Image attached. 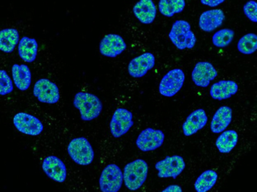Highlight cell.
<instances>
[{"mask_svg":"<svg viewBox=\"0 0 257 192\" xmlns=\"http://www.w3.org/2000/svg\"><path fill=\"white\" fill-rule=\"evenodd\" d=\"M34 95L39 101L49 105L56 104L61 98L58 86L47 78H42L35 83Z\"/></svg>","mask_w":257,"mask_h":192,"instance_id":"7","label":"cell"},{"mask_svg":"<svg viewBox=\"0 0 257 192\" xmlns=\"http://www.w3.org/2000/svg\"><path fill=\"white\" fill-rule=\"evenodd\" d=\"M20 41V34L16 29L7 28L0 31V50L3 52H14Z\"/></svg>","mask_w":257,"mask_h":192,"instance_id":"23","label":"cell"},{"mask_svg":"<svg viewBox=\"0 0 257 192\" xmlns=\"http://www.w3.org/2000/svg\"><path fill=\"white\" fill-rule=\"evenodd\" d=\"M155 63L156 59L151 53H145L137 56L129 63L127 67L129 75L135 78L144 77L148 71L153 69Z\"/></svg>","mask_w":257,"mask_h":192,"instance_id":"14","label":"cell"},{"mask_svg":"<svg viewBox=\"0 0 257 192\" xmlns=\"http://www.w3.org/2000/svg\"><path fill=\"white\" fill-rule=\"evenodd\" d=\"M73 105L80 112L81 119L90 121L97 119L103 110L100 99L96 95L87 92H78L74 98Z\"/></svg>","mask_w":257,"mask_h":192,"instance_id":"1","label":"cell"},{"mask_svg":"<svg viewBox=\"0 0 257 192\" xmlns=\"http://www.w3.org/2000/svg\"><path fill=\"white\" fill-rule=\"evenodd\" d=\"M185 161L180 155L166 156L164 160L156 163L155 168L158 170V176L161 178H177L185 168Z\"/></svg>","mask_w":257,"mask_h":192,"instance_id":"8","label":"cell"},{"mask_svg":"<svg viewBox=\"0 0 257 192\" xmlns=\"http://www.w3.org/2000/svg\"><path fill=\"white\" fill-rule=\"evenodd\" d=\"M170 39L177 49H191L196 44V36L191 30V25L185 21H177L169 34Z\"/></svg>","mask_w":257,"mask_h":192,"instance_id":"3","label":"cell"},{"mask_svg":"<svg viewBox=\"0 0 257 192\" xmlns=\"http://www.w3.org/2000/svg\"><path fill=\"white\" fill-rule=\"evenodd\" d=\"M12 73L16 87L22 91L28 90L32 82L31 70L28 66L24 64H14L12 68Z\"/></svg>","mask_w":257,"mask_h":192,"instance_id":"21","label":"cell"},{"mask_svg":"<svg viewBox=\"0 0 257 192\" xmlns=\"http://www.w3.org/2000/svg\"><path fill=\"white\" fill-rule=\"evenodd\" d=\"M126 49L124 39L120 35L110 34L106 35L99 44V51L101 55L107 57H116L125 51Z\"/></svg>","mask_w":257,"mask_h":192,"instance_id":"13","label":"cell"},{"mask_svg":"<svg viewBox=\"0 0 257 192\" xmlns=\"http://www.w3.org/2000/svg\"><path fill=\"white\" fill-rule=\"evenodd\" d=\"M149 172V166L143 159H137L125 165L123 172L125 185L130 190H137L144 184Z\"/></svg>","mask_w":257,"mask_h":192,"instance_id":"2","label":"cell"},{"mask_svg":"<svg viewBox=\"0 0 257 192\" xmlns=\"http://www.w3.org/2000/svg\"><path fill=\"white\" fill-rule=\"evenodd\" d=\"M183 190L180 186L178 185H171L167 187L166 189H164L163 192H173V191H179L181 192Z\"/></svg>","mask_w":257,"mask_h":192,"instance_id":"32","label":"cell"},{"mask_svg":"<svg viewBox=\"0 0 257 192\" xmlns=\"http://www.w3.org/2000/svg\"><path fill=\"white\" fill-rule=\"evenodd\" d=\"M157 7L152 0H141L134 7V14L143 24H151L157 16Z\"/></svg>","mask_w":257,"mask_h":192,"instance_id":"18","label":"cell"},{"mask_svg":"<svg viewBox=\"0 0 257 192\" xmlns=\"http://www.w3.org/2000/svg\"><path fill=\"white\" fill-rule=\"evenodd\" d=\"M238 91V84L234 81H219L212 84L210 95L215 100H225L235 95Z\"/></svg>","mask_w":257,"mask_h":192,"instance_id":"19","label":"cell"},{"mask_svg":"<svg viewBox=\"0 0 257 192\" xmlns=\"http://www.w3.org/2000/svg\"><path fill=\"white\" fill-rule=\"evenodd\" d=\"M133 125L132 112L125 108H118L113 113L110 122L111 135L114 138L123 136L128 132Z\"/></svg>","mask_w":257,"mask_h":192,"instance_id":"10","label":"cell"},{"mask_svg":"<svg viewBox=\"0 0 257 192\" xmlns=\"http://www.w3.org/2000/svg\"><path fill=\"white\" fill-rule=\"evenodd\" d=\"M161 14L166 17H173L175 14H180L185 7L184 0H161L159 4Z\"/></svg>","mask_w":257,"mask_h":192,"instance_id":"26","label":"cell"},{"mask_svg":"<svg viewBox=\"0 0 257 192\" xmlns=\"http://www.w3.org/2000/svg\"><path fill=\"white\" fill-rule=\"evenodd\" d=\"M218 72L212 63L199 62L195 65L191 73V79L198 87L209 86L210 82L215 79Z\"/></svg>","mask_w":257,"mask_h":192,"instance_id":"12","label":"cell"},{"mask_svg":"<svg viewBox=\"0 0 257 192\" xmlns=\"http://www.w3.org/2000/svg\"><path fill=\"white\" fill-rule=\"evenodd\" d=\"M233 112L229 106H221L215 112L211 122L212 133H220L224 132L232 121Z\"/></svg>","mask_w":257,"mask_h":192,"instance_id":"20","label":"cell"},{"mask_svg":"<svg viewBox=\"0 0 257 192\" xmlns=\"http://www.w3.org/2000/svg\"><path fill=\"white\" fill-rule=\"evenodd\" d=\"M185 80L184 71L180 69H174L168 72L161 81L159 91L164 97L171 98L180 91Z\"/></svg>","mask_w":257,"mask_h":192,"instance_id":"6","label":"cell"},{"mask_svg":"<svg viewBox=\"0 0 257 192\" xmlns=\"http://www.w3.org/2000/svg\"><path fill=\"white\" fill-rule=\"evenodd\" d=\"M225 14L220 9L205 11L199 18L198 25L203 31L213 32L223 24Z\"/></svg>","mask_w":257,"mask_h":192,"instance_id":"17","label":"cell"},{"mask_svg":"<svg viewBox=\"0 0 257 192\" xmlns=\"http://www.w3.org/2000/svg\"><path fill=\"white\" fill-rule=\"evenodd\" d=\"M14 91V84L5 70H0V95L6 96Z\"/></svg>","mask_w":257,"mask_h":192,"instance_id":"29","label":"cell"},{"mask_svg":"<svg viewBox=\"0 0 257 192\" xmlns=\"http://www.w3.org/2000/svg\"><path fill=\"white\" fill-rule=\"evenodd\" d=\"M238 142V133L233 130L224 131L216 140L218 150L222 154H228L235 147Z\"/></svg>","mask_w":257,"mask_h":192,"instance_id":"24","label":"cell"},{"mask_svg":"<svg viewBox=\"0 0 257 192\" xmlns=\"http://www.w3.org/2000/svg\"><path fill=\"white\" fill-rule=\"evenodd\" d=\"M42 169L53 181L63 182L67 178V168L63 161L55 155H50L42 162Z\"/></svg>","mask_w":257,"mask_h":192,"instance_id":"15","label":"cell"},{"mask_svg":"<svg viewBox=\"0 0 257 192\" xmlns=\"http://www.w3.org/2000/svg\"><path fill=\"white\" fill-rule=\"evenodd\" d=\"M68 153L77 164L82 166L90 165L95 156L92 146L84 137L71 140L68 146Z\"/></svg>","mask_w":257,"mask_h":192,"instance_id":"4","label":"cell"},{"mask_svg":"<svg viewBox=\"0 0 257 192\" xmlns=\"http://www.w3.org/2000/svg\"><path fill=\"white\" fill-rule=\"evenodd\" d=\"M165 139L164 132L154 128H146L140 133L136 146L143 152H150L163 146Z\"/></svg>","mask_w":257,"mask_h":192,"instance_id":"11","label":"cell"},{"mask_svg":"<svg viewBox=\"0 0 257 192\" xmlns=\"http://www.w3.org/2000/svg\"><path fill=\"white\" fill-rule=\"evenodd\" d=\"M239 52L243 55H251L257 49V36L254 34H247L240 39L237 45Z\"/></svg>","mask_w":257,"mask_h":192,"instance_id":"27","label":"cell"},{"mask_svg":"<svg viewBox=\"0 0 257 192\" xmlns=\"http://www.w3.org/2000/svg\"><path fill=\"white\" fill-rule=\"evenodd\" d=\"M124 182L121 169L116 164H109L103 169L99 178V188L103 192H118Z\"/></svg>","mask_w":257,"mask_h":192,"instance_id":"5","label":"cell"},{"mask_svg":"<svg viewBox=\"0 0 257 192\" xmlns=\"http://www.w3.org/2000/svg\"><path fill=\"white\" fill-rule=\"evenodd\" d=\"M224 0H201V3L208 7H214L219 6L220 4H222Z\"/></svg>","mask_w":257,"mask_h":192,"instance_id":"31","label":"cell"},{"mask_svg":"<svg viewBox=\"0 0 257 192\" xmlns=\"http://www.w3.org/2000/svg\"><path fill=\"white\" fill-rule=\"evenodd\" d=\"M38 48V42H36L35 39L25 36L20 41L18 51L21 59L26 63H31L35 62L37 57Z\"/></svg>","mask_w":257,"mask_h":192,"instance_id":"22","label":"cell"},{"mask_svg":"<svg viewBox=\"0 0 257 192\" xmlns=\"http://www.w3.org/2000/svg\"><path fill=\"white\" fill-rule=\"evenodd\" d=\"M244 14L253 22L257 21V4L254 1H248L243 7Z\"/></svg>","mask_w":257,"mask_h":192,"instance_id":"30","label":"cell"},{"mask_svg":"<svg viewBox=\"0 0 257 192\" xmlns=\"http://www.w3.org/2000/svg\"><path fill=\"white\" fill-rule=\"evenodd\" d=\"M234 38V31L229 28H224L216 32L212 36V43L217 48H226L233 42Z\"/></svg>","mask_w":257,"mask_h":192,"instance_id":"28","label":"cell"},{"mask_svg":"<svg viewBox=\"0 0 257 192\" xmlns=\"http://www.w3.org/2000/svg\"><path fill=\"white\" fill-rule=\"evenodd\" d=\"M218 175L214 170L209 169L203 172L195 182V189L198 192H206L215 185Z\"/></svg>","mask_w":257,"mask_h":192,"instance_id":"25","label":"cell"},{"mask_svg":"<svg viewBox=\"0 0 257 192\" xmlns=\"http://www.w3.org/2000/svg\"><path fill=\"white\" fill-rule=\"evenodd\" d=\"M14 125L19 132L32 136L41 134L44 129V126L38 118L26 112H19L14 116Z\"/></svg>","mask_w":257,"mask_h":192,"instance_id":"9","label":"cell"},{"mask_svg":"<svg viewBox=\"0 0 257 192\" xmlns=\"http://www.w3.org/2000/svg\"><path fill=\"white\" fill-rule=\"evenodd\" d=\"M208 118L206 112L203 109H198L191 112L188 116L187 119L183 125V132L185 136H191L192 134L198 133L199 130L205 127L207 124Z\"/></svg>","mask_w":257,"mask_h":192,"instance_id":"16","label":"cell"}]
</instances>
